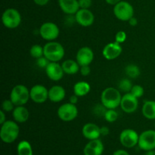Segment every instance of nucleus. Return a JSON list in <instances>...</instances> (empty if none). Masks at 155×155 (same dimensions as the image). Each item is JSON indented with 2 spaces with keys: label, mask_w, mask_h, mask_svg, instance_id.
Instances as JSON below:
<instances>
[{
  "label": "nucleus",
  "mask_w": 155,
  "mask_h": 155,
  "mask_svg": "<svg viewBox=\"0 0 155 155\" xmlns=\"http://www.w3.org/2000/svg\"><path fill=\"white\" fill-rule=\"evenodd\" d=\"M61 10L67 15H74L80 9L78 0H58Z\"/></svg>",
  "instance_id": "19"
},
{
  "label": "nucleus",
  "mask_w": 155,
  "mask_h": 155,
  "mask_svg": "<svg viewBox=\"0 0 155 155\" xmlns=\"http://www.w3.org/2000/svg\"><path fill=\"white\" fill-rule=\"evenodd\" d=\"M39 33L42 39L48 42L54 41L59 36L60 29L54 23L45 22L41 25Z\"/></svg>",
  "instance_id": "8"
},
{
  "label": "nucleus",
  "mask_w": 155,
  "mask_h": 155,
  "mask_svg": "<svg viewBox=\"0 0 155 155\" xmlns=\"http://www.w3.org/2000/svg\"><path fill=\"white\" fill-rule=\"evenodd\" d=\"M122 96L119 89L107 87L101 92V103L107 109H116L120 106Z\"/></svg>",
  "instance_id": "1"
},
{
  "label": "nucleus",
  "mask_w": 155,
  "mask_h": 155,
  "mask_svg": "<svg viewBox=\"0 0 155 155\" xmlns=\"http://www.w3.org/2000/svg\"><path fill=\"white\" fill-rule=\"evenodd\" d=\"M133 84H132V82L130 81L129 79L124 78L122 79L119 82V84H118V89L120 91L123 92H125V93H128L130 92L132 88H133Z\"/></svg>",
  "instance_id": "28"
},
{
  "label": "nucleus",
  "mask_w": 155,
  "mask_h": 155,
  "mask_svg": "<svg viewBox=\"0 0 155 155\" xmlns=\"http://www.w3.org/2000/svg\"><path fill=\"white\" fill-rule=\"evenodd\" d=\"M30 98V90L24 85H17L11 91L10 99L15 106L25 105Z\"/></svg>",
  "instance_id": "4"
},
{
  "label": "nucleus",
  "mask_w": 155,
  "mask_h": 155,
  "mask_svg": "<svg viewBox=\"0 0 155 155\" xmlns=\"http://www.w3.org/2000/svg\"><path fill=\"white\" fill-rule=\"evenodd\" d=\"M30 54L35 59L39 58L44 55V48L42 45L35 44L30 48Z\"/></svg>",
  "instance_id": "27"
},
{
  "label": "nucleus",
  "mask_w": 155,
  "mask_h": 155,
  "mask_svg": "<svg viewBox=\"0 0 155 155\" xmlns=\"http://www.w3.org/2000/svg\"><path fill=\"white\" fill-rule=\"evenodd\" d=\"M80 8L89 9V8L92 6V0H78Z\"/></svg>",
  "instance_id": "35"
},
{
  "label": "nucleus",
  "mask_w": 155,
  "mask_h": 155,
  "mask_svg": "<svg viewBox=\"0 0 155 155\" xmlns=\"http://www.w3.org/2000/svg\"><path fill=\"white\" fill-rule=\"evenodd\" d=\"M12 117L14 120L19 124H23L28 120L30 117V112L29 110L23 106H15V109L12 111Z\"/></svg>",
  "instance_id": "21"
},
{
  "label": "nucleus",
  "mask_w": 155,
  "mask_h": 155,
  "mask_svg": "<svg viewBox=\"0 0 155 155\" xmlns=\"http://www.w3.org/2000/svg\"><path fill=\"white\" fill-rule=\"evenodd\" d=\"M107 110V109L106 108V107L101 103V104H98L95 106H94L92 112H93V114L95 115V116L103 117H104Z\"/></svg>",
  "instance_id": "31"
},
{
  "label": "nucleus",
  "mask_w": 155,
  "mask_h": 155,
  "mask_svg": "<svg viewBox=\"0 0 155 155\" xmlns=\"http://www.w3.org/2000/svg\"><path fill=\"white\" fill-rule=\"evenodd\" d=\"M139 98H136L130 92L125 93L122 96L120 106L123 111L127 114H133L136 111L139 107Z\"/></svg>",
  "instance_id": "12"
},
{
  "label": "nucleus",
  "mask_w": 155,
  "mask_h": 155,
  "mask_svg": "<svg viewBox=\"0 0 155 155\" xmlns=\"http://www.w3.org/2000/svg\"><path fill=\"white\" fill-rule=\"evenodd\" d=\"M15 105L14 104V103L12 102V100L9 98V99H6L3 101V102L2 103V110H4L5 112H11L13 111V110L15 109Z\"/></svg>",
  "instance_id": "32"
},
{
  "label": "nucleus",
  "mask_w": 155,
  "mask_h": 155,
  "mask_svg": "<svg viewBox=\"0 0 155 155\" xmlns=\"http://www.w3.org/2000/svg\"><path fill=\"white\" fill-rule=\"evenodd\" d=\"M154 130H155V120H154Z\"/></svg>",
  "instance_id": "45"
},
{
  "label": "nucleus",
  "mask_w": 155,
  "mask_h": 155,
  "mask_svg": "<svg viewBox=\"0 0 155 155\" xmlns=\"http://www.w3.org/2000/svg\"><path fill=\"white\" fill-rule=\"evenodd\" d=\"M113 155H130L128 152L125 150H123V149H119V150H117L114 152Z\"/></svg>",
  "instance_id": "42"
},
{
  "label": "nucleus",
  "mask_w": 155,
  "mask_h": 155,
  "mask_svg": "<svg viewBox=\"0 0 155 155\" xmlns=\"http://www.w3.org/2000/svg\"><path fill=\"white\" fill-rule=\"evenodd\" d=\"M127 35L126 32L120 30V31H118L117 34L115 35V42H117L119 44H122L127 40Z\"/></svg>",
  "instance_id": "33"
},
{
  "label": "nucleus",
  "mask_w": 155,
  "mask_h": 155,
  "mask_svg": "<svg viewBox=\"0 0 155 155\" xmlns=\"http://www.w3.org/2000/svg\"><path fill=\"white\" fill-rule=\"evenodd\" d=\"M66 96L64 88L59 85H54L48 89V99L53 103H58L63 101Z\"/></svg>",
  "instance_id": "20"
},
{
  "label": "nucleus",
  "mask_w": 155,
  "mask_h": 155,
  "mask_svg": "<svg viewBox=\"0 0 155 155\" xmlns=\"http://www.w3.org/2000/svg\"><path fill=\"white\" fill-rule=\"evenodd\" d=\"M21 15L19 11L13 8H9L4 11L2 15V22L8 29H15L21 23Z\"/></svg>",
  "instance_id": "5"
},
{
  "label": "nucleus",
  "mask_w": 155,
  "mask_h": 155,
  "mask_svg": "<svg viewBox=\"0 0 155 155\" xmlns=\"http://www.w3.org/2000/svg\"><path fill=\"white\" fill-rule=\"evenodd\" d=\"M18 155H33V148L28 141L23 140L18 143L17 147Z\"/></svg>",
  "instance_id": "25"
},
{
  "label": "nucleus",
  "mask_w": 155,
  "mask_h": 155,
  "mask_svg": "<svg viewBox=\"0 0 155 155\" xmlns=\"http://www.w3.org/2000/svg\"><path fill=\"white\" fill-rule=\"evenodd\" d=\"M20 133L19 126L15 120H6L2 124L0 129V138L6 144H11L18 138Z\"/></svg>",
  "instance_id": "2"
},
{
  "label": "nucleus",
  "mask_w": 155,
  "mask_h": 155,
  "mask_svg": "<svg viewBox=\"0 0 155 155\" xmlns=\"http://www.w3.org/2000/svg\"><path fill=\"white\" fill-rule=\"evenodd\" d=\"M104 118L107 122L114 123L117 120L118 113L115 110V109H107Z\"/></svg>",
  "instance_id": "29"
},
{
  "label": "nucleus",
  "mask_w": 155,
  "mask_h": 155,
  "mask_svg": "<svg viewBox=\"0 0 155 155\" xmlns=\"http://www.w3.org/2000/svg\"><path fill=\"white\" fill-rule=\"evenodd\" d=\"M50 0H33L34 3L39 6H45L48 3Z\"/></svg>",
  "instance_id": "38"
},
{
  "label": "nucleus",
  "mask_w": 155,
  "mask_h": 155,
  "mask_svg": "<svg viewBox=\"0 0 155 155\" xmlns=\"http://www.w3.org/2000/svg\"><path fill=\"white\" fill-rule=\"evenodd\" d=\"M94 52L91 48L88 46H84L78 50L76 55V61L80 64V66L90 65L93 61Z\"/></svg>",
  "instance_id": "16"
},
{
  "label": "nucleus",
  "mask_w": 155,
  "mask_h": 155,
  "mask_svg": "<svg viewBox=\"0 0 155 155\" xmlns=\"http://www.w3.org/2000/svg\"><path fill=\"white\" fill-rule=\"evenodd\" d=\"M139 148L142 151H148L155 149V130H148L139 135Z\"/></svg>",
  "instance_id": "9"
},
{
  "label": "nucleus",
  "mask_w": 155,
  "mask_h": 155,
  "mask_svg": "<svg viewBox=\"0 0 155 155\" xmlns=\"http://www.w3.org/2000/svg\"><path fill=\"white\" fill-rule=\"evenodd\" d=\"M114 15L118 20L122 21H128L134 16V8L130 2L120 1L114 5Z\"/></svg>",
  "instance_id": "6"
},
{
  "label": "nucleus",
  "mask_w": 155,
  "mask_h": 155,
  "mask_svg": "<svg viewBox=\"0 0 155 155\" xmlns=\"http://www.w3.org/2000/svg\"><path fill=\"white\" fill-rule=\"evenodd\" d=\"M123 48L120 44L117 42H110L104 47L102 50V55L106 60L112 61L117 58L121 54Z\"/></svg>",
  "instance_id": "14"
},
{
  "label": "nucleus",
  "mask_w": 155,
  "mask_h": 155,
  "mask_svg": "<svg viewBox=\"0 0 155 155\" xmlns=\"http://www.w3.org/2000/svg\"><path fill=\"white\" fill-rule=\"evenodd\" d=\"M142 113L146 119L155 120V101H145L142 105Z\"/></svg>",
  "instance_id": "24"
},
{
  "label": "nucleus",
  "mask_w": 155,
  "mask_h": 155,
  "mask_svg": "<svg viewBox=\"0 0 155 155\" xmlns=\"http://www.w3.org/2000/svg\"><path fill=\"white\" fill-rule=\"evenodd\" d=\"M106 2V3H107L108 5H115L116 4H117L118 2H120L122 0H104Z\"/></svg>",
  "instance_id": "43"
},
{
  "label": "nucleus",
  "mask_w": 155,
  "mask_h": 155,
  "mask_svg": "<svg viewBox=\"0 0 155 155\" xmlns=\"http://www.w3.org/2000/svg\"><path fill=\"white\" fill-rule=\"evenodd\" d=\"M7 120H6V114H5V112L4 110H0V124H3L5 121Z\"/></svg>",
  "instance_id": "39"
},
{
  "label": "nucleus",
  "mask_w": 155,
  "mask_h": 155,
  "mask_svg": "<svg viewBox=\"0 0 155 155\" xmlns=\"http://www.w3.org/2000/svg\"><path fill=\"white\" fill-rule=\"evenodd\" d=\"M30 99L36 104H42L48 99V89L42 85H35L30 89Z\"/></svg>",
  "instance_id": "11"
},
{
  "label": "nucleus",
  "mask_w": 155,
  "mask_h": 155,
  "mask_svg": "<svg viewBox=\"0 0 155 155\" xmlns=\"http://www.w3.org/2000/svg\"><path fill=\"white\" fill-rule=\"evenodd\" d=\"M78 98H79V97L77 96V95H76L75 94H74V95H71V96L70 97L69 102L72 103V104H76L77 102H78Z\"/></svg>",
  "instance_id": "40"
},
{
  "label": "nucleus",
  "mask_w": 155,
  "mask_h": 155,
  "mask_svg": "<svg viewBox=\"0 0 155 155\" xmlns=\"http://www.w3.org/2000/svg\"><path fill=\"white\" fill-rule=\"evenodd\" d=\"M104 151V145L99 139L90 140L83 149L84 155H101Z\"/></svg>",
  "instance_id": "18"
},
{
  "label": "nucleus",
  "mask_w": 155,
  "mask_h": 155,
  "mask_svg": "<svg viewBox=\"0 0 155 155\" xmlns=\"http://www.w3.org/2000/svg\"><path fill=\"white\" fill-rule=\"evenodd\" d=\"M45 70L48 79L54 82L61 80L64 74L63 68L58 62H50Z\"/></svg>",
  "instance_id": "15"
},
{
  "label": "nucleus",
  "mask_w": 155,
  "mask_h": 155,
  "mask_svg": "<svg viewBox=\"0 0 155 155\" xmlns=\"http://www.w3.org/2000/svg\"><path fill=\"white\" fill-rule=\"evenodd\" d=\"M58 117L64 122H71L78 116V108L76 104L71 102L61 104L57 111Z\"/></svg>",
  "instance_id": "7"
},
{
  "label": "nucleus",
  "mask_w": 155,
  "mask_h": 155,
  "mask_svg": "<svg viewBox=\"0 0 155 155\" xmlns=\"http://www.w3.org/2000/svg\"><path fill=\"white\" fill-rule=\"evenodd\" d=\"M80 72L82 76L83 77H86L89 76L91 73V68L89 65H85V66H81L80 69Z\"/></svg>",
  "instance_id": "36"
},
{
  "label": "nucleus",
  "mask_w": 155,
  "mask_h": 155,
  "mask_svg": "<svg viewBox=\"0 0 155 155\" xmlns=\"http://www.w3.org/2000/svg\"><path fill=\"white\" fill-rule=\"evenodd\" d=\"M49 63H50L49 61H48L44 55L42 56V57L36 59V65H37L39 68L45 69Z\"/></svg>",
  "instance_id": "34"
},
{
  "label": "nucleus",
  "mask_w": 155,
  "mask_h": 155,
  "mask_svg": "<svg viewBox=\"0 0 155 155\" xmlns=\"http://www.w3.org/2000/svg\"><path fill=\"white\" fill-rule=\"evenodd\" d=\"M43 48L44 56L50 62H59L64 57L65 51L63 45L55 41L48 42Z\"/></svg>",
  "instance_id": "3"
},
{
  "label": "nucleus",
  "mask_w": 155,
  "mask_h": 155,
  "mask_svg": "<svg viewBox=\"0 0 155 155\" xmlns=\"http://www.w3.org/2000/svg\"><path fill=\"white\" fill-rule=\"evenodd\" d=\"M100 131H101V135L103 136H107L110 133V130L107 127H100Z\"/></svg>",
  "instance_id": "37"
},
{
  "label": "nucleus",
  "mask_w": 155,
  "mask_h": 155,
  "mask_svg": "<svg viewBox=\"0 0 155 155\" xmlns=\"http://www.w3.org/2000/svg\"><path fill=\"white\" fill-rule=\"evenodd\" d=\"M130 93L134 95L136 98H140L141 97L143 96L145 90H144V88L140 85H134L130 91Z\"/></svg>",
  "instance_id": "30"
},
{
  "label": "nucleus",
  "mask_w": 155,
  "mask_h": 155,
  "mask_svg": "<svg viewBox=\"0 0 155 155\" xmlns=\"http://www.w3.org/2000/svg\"><path fill=\"white\" fill-rule=\"evenodd\" d=\"M139 135L132 129H126L120 134V142L121 145L127 148H132L138 145Z\"/></svg>",
  "instance_id": "10"
},
{
  "label": "nucleus",
  "mask_w": 155,
  "mask_h": 155,
  "mask_svg": "<svg viewBox=\"0 0 155 155\" xmlns=\"http://www.w3.org/2000/svg\"><path fill=\"white\" fill-rule=\"evenodd\" d=\"M128 22L130 26H132V27H135V26H136L138 24V20L137 18H135V17L133 16V18H131L130 20H129Z\"/></svg>",
  "instance_id": "41"
},
{
  "label": "nucleus",
  "mask_w": 155,
  "mask_h": 155,
  "mask_svg": "<svg viewBox=\"0 0 155 155\" xmlns=\"http://www.w3.org/2000/svg\"><path fill=\"white\" fill-rule=\"evenodd\" d=\"M82 134L83 137L89 141L99 139L101 136L100 127L93 123H88L85 124L82 128Z\"/></svg>",
  "instance_id": "17"
},
{
  "label": "nucleus",
  "mask_w": 155,
  "mask_h": 155,
  "mask_svg": "<svg viewBox=\"0 0 155 155\" xmlns=\"http://www.w3.org/2000/svg\"><path fill=\"white\" fill-rule=\"evenodd\" d=\"M74 15L77 23L82 27H90L95 21V16L89 9L80 8Z\"/></svg>",
  "instance_id": "13"
},
{
  "label": "nucleus",
  "mask_w": 155,
  "mask_h": 155,
  "mask_svg": "<svg viewBox=\"0 0 155 155\" xmlns=\"http://www.w3.org/2000/svg\"><path fill=\"white\" fill-rule=\"evenodd\" d=\"M61 66L63 68L64 74L68 75H74L77 74L80 71V66L77 61L72 60V59H67L63 63L61 64Z\"/></svg>",
  "instance_id": "22"
},
{
  "label": "nucleus",
  "mask_w": 155,
  "mask_h": 155,
  "mask_svg": "<svg viewBox=\"0 0 155 155\" xmlns=\"http://www.w3.org/2000/svg\"><path fill=\"white\" fill-rule=\"evenodd\" d=\"M145 155H155V151L154 150H151V151H146Z\"/></svg>",
  "instance_id": "44"
},
{
  "label": "nucleus",
  "mask_w": 155,
  "mask_h": 155,
  "mask_svg": "<svg viewBox=\"0 0 155 155\" xmlns=\"http://www.w3.org/2000/svg\"><path fill=\"white\" fill-rule=\"evenodd\" d=\"M91 90V86L88 82L79 81L74 86V94L80 98L84 97L89 93Z\"/></svg>",
  "instance_id": "23"
},
{
  "label": "nucleus",
  "mask_w": 155,
  "mask_h": 155,
  "mask_svg": "<svg viewBox=\"0 0 155 155\" xmlns=\"http://www.w3.org/2000/svg\"><path fill=\"white\" fill-rule=\"evenodd\" d=\"M125 74L130 78L136 79L141 74L140 68L134 64H130L125 68Z\"/></svg>",
  "instance_id": "26"
}]
</instances>
